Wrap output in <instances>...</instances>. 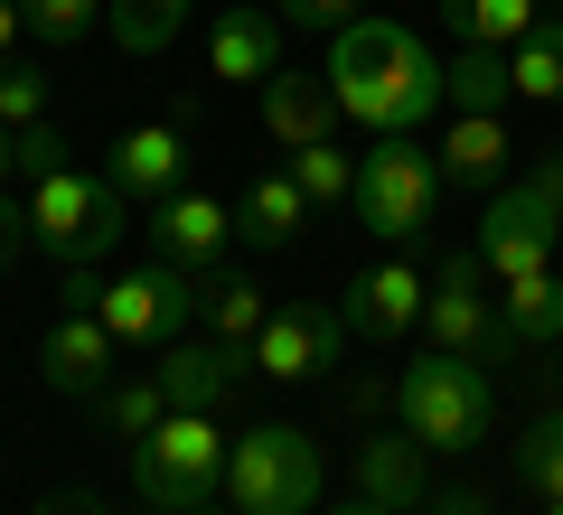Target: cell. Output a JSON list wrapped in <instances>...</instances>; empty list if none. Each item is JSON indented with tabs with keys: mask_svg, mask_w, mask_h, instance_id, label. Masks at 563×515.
I'll return each mask as SVG.
<instances>
[{
	"mask_svg": "<svg viewBox=\"0 0 563 515\" xmlns=\"http://www.w3.org/2000/svg\"><path fill=\"white\" fill-rule=\"evenodd\" d=\"M207 318H217V337H225V347H254V337H263V318H273V300H263L254 281H207Z\"/></svg>",
	"mask_w": 563,
	"mask_h": 515,
	"instance_id": "f546056e",
	"label": "cell"
},
{
	"mask_svg": "<svg viewBox=\"0 0 563 515\" xmlns=\"http://www.w3.org/2000/svg\"><path fill=\"white\" fill-rule=\"evenodd\" d=\"M188 20H198V0H113L103 29H113V47H132V57H161Z\"/></svg>",
	"mask_w": 563,
	"mask_h": 515,
	"instance_id": "d4e9b609",
	"label": "cell"
},
{
	"mask_svg": "<svg viewBox=\"0 0 563 515\" xmlns=\"http://www.w3.org/2000/svg\"><path fill=\"white\" fill-rule=\"evenodd\" d=\"M20 20H29V38L76 47V38H95V29L113 20V0H20Z\"/></svg>",
	"mask_w": 563,
	"mask_h": 515,
	"instance_id": "83f0119b",
	"label": "cell"
},
{
	"mask_svg": "<svg viewBox=\"0 0 563 515\" xmlns=\"http://www.w3.org/2000/svg\"><path fill=\"white\" fill-rule=\"evenodd\" d=\"M273 20H282V29H310V38H320V29L339 38V29H357V0H282Z\"/></svg>",
	"mask_w": 563,
	"mask_h": 515,
	"instance_id": "d6a6232c",
	"label": "cell"
},
{
	"mask_svg": "<svg viewBox=\"0 0 563 515\" xmlns=\"http://www.w3.org/2000/svg\"><path fill=\"white\" fill-rule=\"evenodd\" d=\"M432 10L461 47H517L536 29V0H432Z\"/></svg>",
	"mask_w": 563,
	"mask_h": 515,
	"instance_id": "7402d4cb",
	"label": "cell"
},
{
	"mask_svg": "<svg viewBox=\"0 0 563 515\" xmlns=\"http://www.w3.org/2000/svg\"><path fill=\"white\" fill-rule=\"evenodd\" d=\"M507 85H517V103H563V20H536L507 47Z\"/></svg>",
	"mask_w": 563,
	"mask_h": 515,
	"instance_id": "603a6c76",
	"label": "cell"
},
{
	"mask_svg": "<svg viewBox=\"0 0 563 515\" xmlns=\"http://www.w3.org/2000/svg\"><path fill=\"white\" fill-rule=\"evenodd\" d=\"M122 188L113 179H85L76 159H66V169H47L38 188H29V235H38V254H57V262H103L122 244Z\"/></svg>",
	"mask_w": 563,
	"mask_h": 515,
	"instance_id": "8992f818",
	"label": "cell"
},
{
	"mask_svg": "<svg viewBox=\"0 0 563 515\" xmlns=\"http://www.w3.org/2000/svg\"><path fill=\"white\" fill-rule=\"evenodd\" d=\"M498 169H507V122L498 113H451V132H442V179H498Z\"/></svg>",
	"mask_w": 563,
	"mask_h": 515,
	"instance_id": "44dd1931",
	"label": "cell"
},
{
	"mask_svg": "<svg viewBox=\"0 0 563 515\" xmlns=\"http://www.w3.org/2000/svg\"><path fill=\"white\" fill-rule=\"evenodd\" d=\"M169 413V394H161V376H132V384H113V394H103V432L122 440V450H132L141 432H151V422Z\"/></svg>",
	"mask_w": 563,
	"mask_h": 515,
	"instance_id": "4dcf8cb0",
	"label": "cell"
},
{
	"mask_svg": "<svg viewBox=\"0 0 563 515\" xmlns=\"http://www.w3.org/2000/svg\"><path fill=\"white\" fill-rule=\"evenodd\" d=\"M432 515H488L479 488H432Z\"/></svg>",
	"mask_w": 563,
	"mask_h": 515,
	"instance_id": "e575fe53",
	"label": "cell"
},
{
	"mask_svg": "<svg viewBox=\"0 0 563 515\" xmlns=\"http://www.w3.org/2000/svg\"><path fill=\"white\" fill-rule=\"evenodd\" d=\"M395 422L422 440V450H479L488 422H498V394H488L479 357H451V347H422L395 376Z\"/></svg>",
	"mask_w": 563,
	"mask_h": 515,
	"instance_id": "7a4b0ae2",
	"label": "cell"
},
{
	"mask_svg": "<svg viewBox=\"0 0 563 515\" xmlns=\"http://www.w3.org/2000/svg\"><path fill=\"white\" fill-rule=\"evenodd\" d=\"M422 328H432V347H451V357H479V366L517 357V347H507V328H498V300H488V272H479V254H451L442 272H432Z\"/></svg>",
	"mask_w": 563,
	"mask_h": 515,
	"instance_id": "ba28073f",
	"label": "cell"
},
{
	"mask_svg": "<svg viewBox=\"0 0 563 515\" xmlns=\"http://www.w3.org/2000/svg\"><path fill=\"white\" fill-rule=\"evenodd\" d=\"M339 122H347V103H339V85H329V76H291V66H282V76L263 85V132H273L282 150L339 141Z\"/></svg>",
	"mask_w": 563,
	"mask_h": 515,
	"instance_id": "e0dca14e",
	"label": "cell"
},
{
	"mask_svg": "<svg viewBox=\"0 0 563 515\" xmlns=\"http://www.w3.org/2000/svg\"><path fill=\"white\" fill-rule=\"evenodd\" d=\"M47 169H66V141L47 132V122H29V132H10V141H0V188H20V198H29V188H38Z\"/></svg>",
	"mask_w": 563,
	"mask_h": 515,
	"instance_id": "f1b7e54d",
	"label": "cell"
},
{
	"mask_svg": "<svg viewBox=\"0 0 563 515\" xmlns=\"http://www.w3.org/2000/svg\"><path fill=\"white\" fill-rule=\"evenodd\" d=\"M225 244H235V206L207 198V188H179V198L151 206V254L179 262V272L217 281V272H225Z\"/></svg>",
	"mask_w": 563,
	"mask_h": 515,
	"instance_id": "8fae6325",
	"label": "cell"
},
{
	"mask_svg": "<svg viewBox=\"0 0 563 515\" xmlns=\"http://www.w3.org/2000/svg\"><path fill=\"white\" fill-rule=\"evenodd\" d=\"M132 488L161 515H207V496L225 488V432L217 413H161L132 440Z\"/></svg>",
	"mask_w": 563,
	"mask_h": 515,
	"instance_id": "3957f363",
	"label": "cell"
},
{
	"mask_svg": "<svg viewBox=\"0 0 563 515\" xmlns=\"http://www.w3.org/2000/svg\"><path fill=\"white\" fill-rule=\"evenodd\" d=\"M329 85H339L347 122H366V132H422V122L442 113V66H432V47L413 38L404 20H357L339 29V47H329Z\"/></svg>",
	"mask_w": 563,
	"mask_h": 515,
	"instance_id": "6da1fadb",
	"label": "cell"
},
{
	"mask_svg": "<svg viewBox=\"0 0 563 515\" xmlns=\"http://www.w3.org/2000/svg\"><path fill=\"white\" fill-rule=\"evenodd\" d=\"M320 515H395V506H376V496H347V506H320Z\"/></svg>",
	"mask_w": 563,
	"mask_h": 515,
	"instance_id": "f35d334b",
	"label": "cell"
},
{
	"mask_svg": "<svg viewBox=\"0 0 563 515\" xmlns=\"http://www.w3.org/2000/svg\"><path fill=\"white\" fill-rule=\"evenodd\" d=\"M291 179L310 188V206H357V150L310 141V150H291Z\"/></svg>",
	"mask_w": 563,
	"mask_h": 515,
	"instance_id": "484cf974",
	"label": "cell"
},
{
	"mask_svg": "<svg viewBox=\"0 0 563 515\" xmlns=\"http://www.w3.org/2000/svg\"><path fill=\"white\" fill-rule=\"evenodd\" d=\"M339 347H347L339 310H320V300H273V318H263V337L244 347V357H254L263 384H310V376L339 366Z\"/></svg>",
	"mask_w": 563,
	"mask_h": 515,
	"instance_id": "30bf717a",
	"label": "cell"
},
{
	"mask_svg": "<svg viewBox=\"0 0 563 515\" xmlns=\"http://www.w3.org/2000/svg\"><path fill=\"white\" fill-rule=\"evenodd\" d=\"M207 300H198V272H179V262H132V272H113L95 291V318L122 337V347H179V328L198 318Z\"/></svg>",
	"mask_w": 563,
	"mask_h": 515,
	"instance_id": "52a82bcc",
	"label": "cell"
},
{
	"mask_svg": "<svg viewBox=\"0 0 563 515\" xmlns=\"http://www.w3.org/2000/svg\"><path fill=\"white\" fill-rule=\"evenodd\" d=\"M113 347H122V337L103 328L95 310H66L57 328H47V347H38L47 394H66V403H103V394H113Z\"/></svg>",
	"mask_w": 563,
	"mask_h": 515,
	"instance_id": "7c38bea8",
	"label": "cell"
},
{
	"mask_svg": "<svg viewBox=\"0 0 563 515\" xmlns=\"http://www.w3.org/2000/svg\"><path fill=\"white\" fill-rule=\"evenodd\" d=\"M544 515H563V496H554V506H544Z\"/></svg>",
	"mask_w": 563,
	"mask_h": 515,
	"instance_id": "ab89813d",
	"label": "cell"
},
{
	"mask_svg": "<svg viewBox=\"0 0 563 515\" xmlns=\"http://www.w3.org/2000/svg\"><path fill=\"white\" fill-rule=\"evenodd\" d=\"M301 225H310V188L291 169L244 179V198H235V244L244 254H282V244H301Z\"/></svg>",
	"mask_w": 563,
	"mask_h": 515,
	"instance_id": "ac0fdd59",
	"label": "cell"
},
{
	"mask_svg": "<svg viewBox=\"0 0 563 515\" xmlns=\"http://www.w3.org/2000/svg\"><path fill=\"white\" fill-rule=\"evenodd\" d=\"M517 488L536 496V506H554V496H563V413H544L536 432L517 440Z\"/></svg>",
	"mask_w": 563,
	"mask_h": 515,
	"instance_id": "4316f807",
	"label": "cell"
},
{
	"mask_svg": "<svg viewBox=\"0 0 563 515\" xmlns=\"http://www.w3.org/2000/svg\"><path fill=\"white\" fill-rule=\"evenodd\" d=\"M151 515H161V506H151Z\"/></svg>",
	"mask_w": 563,
	"mask_h": 515,
	"instance_id": "b9f144b4",
	"label": "cell"
},
{
	"mask_svg": "<svg viewBox=\"0 0 563 515\" xmlns=\"http://www.w3.org/2000/svg\"><path fill=\"white\" fill-rule=\"evenodd\" d=\"M20 29H29V20H20V0H0V57L20 47Z\"/></svg>",
	"mask_w": 563,
	"mask_h": 515,
	"instance_id": "74e56055",
	"label": "cell"
},
{
	"mask_svg": "<svg viewBox=\"0 0 563 515\" xmlns=\"http://www.w3.org/2000/svg\"><path fill=\"white\" fill-rule=\"evenodd\" d=\"M103 179H113L122 198H151V206L179 198V188H188V132H179V122H141V132H122Z\"/></svg>",
	"mask_w": 563,
	"mask_h": 515,
	"instance_id": "2e32d148",
	"label": "cell"
},
{
	"mask_svg": "<svg viewBox=\"0 0 563 515\" xmlns=\"http://www.w3.org/2000/svg\"><path fill=\"white\" fill-rule=\"evenodd\" d=\"M422 459H432V450H422L404 422H395V432H376L357 450V496H376V506H395V515L404 506H432V469H422Z\"/></svg>",
	"mask_w": 563,
	"mask_h": 515,
	"instance_id": "d6986e66",
	"label": "cell"
},
{
	"mask_svg": "<svg viewBox=\"0 0 563 515\" xmlns=\"http://www.w3.org/2000/svg\"><path fill=\"white\" fill-rule=\"evenodd\" d=\"M320 440L301 422H254L244 440H225V496L235 515H320Z\"/></svg>",
	"mask_w": 563,
	"mask_h": 515,
	"instance_id": "277c9868",
	"label": "cell"
},
{
	"mask_svg": "<svg viewBox=\"0 0 563 515\" xmlns=\"http://www.w3.org/2000/svg\"><path fill=\"white\" fill-rule=\"evenodd\" d=\"M422 300H432V281L413 272V262H376V272H357L347 281V300H339V318H347V337H376V347H395L404 328H422Z\"/></svg>",
	"mask_w": 563,
	"mask_h": 515,
	"instance_id": "9a60e30c",
	"label": "cell"
},
{
	"mask_svg": "<svg viewBox=\"0 0 563 515\" xmlns=\"http://www.w3.org/2000/svg\"><path fill=\"white\" fill-rule=\"evenodd\" d=\"M0 141H10V132H0Z\"/></svg>",
	"mask_w": 563,
	"mask_h": 515,
	"instance_id": "60d3db41",
	"label": "cell"
},
{
	"mask_svg": "<svg viewBox=\"0 0 563 515\" xmlns=\"http://www.w3.org/2000/svg\"><path fill=\"white\" fill-rule=\"evenodd\" d=\"M207 76L217 85H273L282 76V20L273 10H254V0H225L217 20H207Z\"/></svg>",
	"mask_w": 563,
	"mask_h": 515,
	"instance_id": "5bb4252c",
	"label": "cell"
},
{
	"mask_svg": "<svg viewBox=\"0 0 563 515\" xmlns=\"http://www.w3.org/2000/svg\"><path fill=\"white\" fill-rule=\"evenodd\" d=\"M29 244H38V235H29V198H20V188H0V272H20Z\"/></svg>",
	"mask_w": 563,
	"mask_h": 515,
	"instance_id": "836d02e7",
	"label": "cell"
},
{
	"mask_svg": "<svg viewBox=\"0 0 563 515\" xmlns=\"http://www.w3.org/2000/svg\"><path fill=\"white\" fill-rule=\"evenodd\" d=\"M554 235H563V216L544 206V188L526 179V188H507V198H488L470 254H479L488 281H526V272H554Z\"/></svg>",
	"mask_w": 563,
	"mask_h": 515,
	"instance_id": "9c48e42d",
	"label": "cell"
},
{
	"mask_svg": "<svg viewBox=\"0 0 563 515\" xmlns=\"http://www.w3.org/2000/svg\"><path fill=\"white\" fill-rule=\"evenodd\" d=\"M29 122H47V76L0 57V132H29Z\"/></svg>",
	"mask_w": 563,
	"mask_h": 515,
	"instance_id": "1f68e13d",
	"label": "cell"
},
{
	"mask_svg": "<svg viewBox=\"0 0 563 515\" xmlns=\"http://www.w3.org/2000/svg\"><path fill=\"white\" fill-rule=\"evenodd\" d=\"M442 150H422L413 132H385V141H366L357 150V225L376 244H413L422 225H432V206H442Z\"/></svg>",
	"mask_w": 563,
	"mask_h": 515,
	"instance_id": "5b68a950",
	"label": "cell"
},
{
	"mask_svg": "<svg viewBox=\"0 0 563 515\" xmlns=\"http://www.w3.org/2000/svg\"><path fill=\"white\" fill-rule=\"evenodd\" d=\"M442 103L451 113H498V103H517L507 47H461V66H442Z\"/></svg>",
	"mask_w": 563,
	"mask_h": 515,
	"instance_id": "cb8c5ba5",
	"label": "cell"
},
{
	"mask_svg": "<svg viewBox=\"0 0 563 515\" xmlns=\"http://www.w3.org/2000/svg\"><path fill=\"white\" fill-rule=\"evenodd\" d=\"M498 328H507V347H563V281L554 272L498 281Z\"/></svg>",
	"mask_w": 563,
	"mask_h": 515,
	"instance_id": "ffe728a7",
	"label": "cell"
},
{
	"mask_svg": "<svg viewBox=\"0 0 563 515\" xmlns=\"http://www.w3.org/2000/svg\"><path fill=\"white\" fill-rule=\"evenodd\" d=\"M161 394H169V413H225V403L244 394V376H254V357L244 347H225V337H207V347H161Z\"/></svg>",
	"mask_w": 563,
	"mask_h": 515,
	"instance_id": "4fadbf2b",
	"label": "cell"
},
{
	"mask_svg": "<svg viewBox=\"0 0 563 515\" xmlns=\"http://www.w3.org/2000/svg\"><path fill=\"white\" fill-rule=\"evenodd\" d=\"M38 515H103V496H85V488H57Z\"/></svg>",
	"mask_w": 563,
	"mask_h": 515,
	"instance_id": "d590c367",
	"label": "cell"
},
{
	"mask_svg": "<svg viewBox=\"0 0 563 515\" xmlns=\"http://www.w3.org/2000/svg\"><path fill=\"white\" fill-rule=\"evenodd\" d=\"M536 188H544V206H554V216H563V150H554V159H544V169H536Z\"/></svg>",
	"mask_w": 563,
	"mask_h": 515,
	"instance_id": "8d00e7d4",
	"label": "cell"
}]
</instances>
